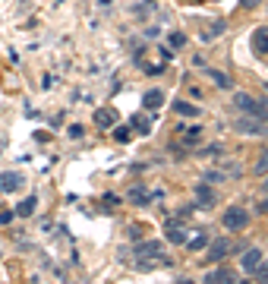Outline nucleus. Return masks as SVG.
Listing matches in <instances>:
<instances>
[{
  "label": "nucleus",
  "instance_id": "obj_14",
  "mask_svg": "<svg viewBox=\"0 0 268 284\" xmlns=\"http://www.w3.org/2000/svg\"><path fill=\"white\" fill-rule=\"evenodd\" d=\"M224 29H227V26H224V19H215L212 26H208V29L202 32V41H212V38H218V35L224 32Z\"/></svg>",
  "mask_w": 268,
  "mask_h": 284
},
{
  "label": "nucleus",
  "instance_id": "obj_8",
  "mask_svg": "<svg viewBox=\"0 0 268 284\" xmlns=\"http://www.w3.org/2000/svg\"><path fill=\"white\" fill-rule=\"evenodd\" d=\"M35 208H38V196H26V199L16 205V215H19V218H29V215H35Z\"/></svg>",
  "mask_w": 268,
  "mask_h": 284
},
{
  "label": "nucleus",
  "instance_id": "obj_24",
  "mask_svg": "<svg viewBox=\"0 0 268 284\" xmlns=\"http://www.w3.org/2000/svg\"><path fill=\"white\" fill-rule=\"evenodd\" d=\"M114 139H117V142H130V139H133L130 126H117V129H114Z\"/></svg>",
  "mask_w": 268,
  "mask_h": 284
},
{
  "label": "nucleus",
  "instance_id": "obj_12",
  "mask_svg": "<svg viewBox=\"0 0 268 284\" xmlns=\"http://www.w3.org/2000/svg\"><path fill=\"white\" fill-rule=\"evenodd\" d=\"M196 199H199V205H202V208L215 205V193H212V189H208L205 183H199V186H196Z\"/></svg>",
  "mask_w": 268,
  "mask_h": 284
},
{
  "label": "nucleus",
  "instance_id": "obj_27",
  "mask_svg": "<svg viewBox=\"0 0 268 284\" xmlns=\"http://www.w3.org/2000/svg\"><path fill=\"white\" fill-rule=\"evenodd\" d=\"M69 136H73V139H79V136H82V126H79V123H73V126H69Z\"/></svg>",
  "mask_w": 268,
  "mask_h": 284
},
{
  "label": "nucleus",
  "instance_id": "obj_31",
  "mask_svg": "<svg viewBox=\"0 0 268 284\" xmlns=\"http://www.w3.org/2000/svg\"><path fill=\"white\" fill-rule=\"evenodd\" d=\"M4 149H7V139H4V136H0V155H4Z\"/></svg>",
  "mask_w": 268,
  "mask_h": 284
},
{
  "label": "nucleus",
  "instance_id": "obj_28",
  "mask_svg": "<svg viewBox=\"0 0 268 284\" xmlns=\"http://www.w3.org/2000/svg\"><path fill=\"white\" fill-rule=\"evenodd\" d=\"M13 221V211H0V224H10Z\"/></svg>",
  "mask_w": 268,
  "mask_h": 284
},
{
  "label": "nucleus",
  "instance_id": "obj_25",
  "mask_svg": "<svg viewBox=\"0 0 268 284\" xmlns=\"http://www.w3.org/2000/svg\"><path fill=\"white\" fill-rule=\"evenodd\" d=\"M183 139H186V146H196V142L202 139V129H186V133H183Z\"/></svg>",
  "mask_w": 268,
  "mask_h": 284
},
{
  "label": "nucleus",
  "instance_id": "obj_33",
  "mask_svg": "<svg viewBox=\"0 0 268 284\" xmlns=\"http://www.w3.org/2000/svg\"><path fill=\"white\" fill-rule=\"evenodd\" d=\"M243 284H252V281H243Z\"/></svg>",
  "mask_w": 268,
  "mask_h": 284
},
{
  "label": "nucleus",
  "instance_id": "obj_4",
  "mask_svg": "<svg viewBox=\"0 0 268 284\" xmlns=\"http://www.w3.org/2000/svg\"><path fill=\"white\" fill-rule=\"evenodd\" d=\"M205 284H237V275L230 268H215L205 275Z\"/></svg>",
  "mask_w": 268,
  "mask_h": 284
},
{
  "label": "nucleus",
  "instance_id": "obj_18",
  "mask_svg": "<svg viewBox=\"0 0 268 284\" xmlns=\"http://www.w3.org/2000/svg\"><path fill=\"white\" fill-rule=\"evenodd\" d=\"M133 126L139 129V133H142V136H148V129H151V120H148V117H142V114H136L133 117Z\"/></svg>",
  "mask_w": 268,
  "mask_h": 284
},
{
  "label": "nucleus",
  "instance_id": "obj_5",
  "mask_svg": "<svg viewBox=\"0 0 268 284\" xmlns=\"http://www.w3.org/2000/svg\"><path fill=\"white\" fill-rule=\"evenodd\" d=\"M22 186V174L19 171H7L0 174V193H13V189Z\"/></svg>",
  "mask_w": 268,
  "mask_h": 284
},
{
  "label": "nucleus",
  "instance_id": "obj_19",
  "mask_svg": "<svg viewBox=\"0 0 268 284\" xmlns=\"http://www.w3.org/2000/svg\"><path fill=\"white\" fill-rule=\"evenodd\" d=\"M205 73H208V76H212V79L218 82V86H221V89H230V76H224V73H221V69H205Z\"/></svg>",
  "mask_w": 268,
  "mask_h": 284
},
{
  "label": "nucleus",
  "instance_id": "obj_21",
  "mask_svg": "<svg viewBox=\"0 0 268 284\" xmlns=\"http://www.w3.org/2000/svg\"><path fill=\"white\" fill-rule=\"evenodd\" d=\"M252 171H255V174H268V149H265L262 155H259V161L252 164Z\"/></svg>",
  "mask_w": 268,
  "mask_h": 284
},
{
  "label": "nucleus",
  "instance_id": "obj_6",
  "mask_svg": "<svg viewBox=\"0 0 268 284\" xmlns=\"http://www.w3.org/2000/svg\"><path fill=\"white\" fill-rule=\"evenodd\" d=\"M252 51L255 54H268V26H259L252 32Z\"/></svg>",
  "mask_w": 268,
  "mask_h": 284
},
{
  "label": "nucleus",
  "instance_id": "obj_3",
  "mask_svg": "<svg viewBox=\"0 0 268 284\" xmlns=\"http://www.w3.org/2000/svg\"><path fill=\"white\" fill-rule=\"evenodd\" d=\"M259 262H262V250H255V246H249V250L243 253V259H240V265H243V271H246V275H255Z\"/></svg>",
  "mask_w": 268,
  "mask_h": 284
},
{
  "label": "nucleus",
  "instance_id": "obj_30",
  "mask_svg": "<svg viewBox=\"0 0 268 284\" xmlns=\"http://www.w3.org/2000/svg\"><path fill=\"white\" fill-rule=\"evenodd\" d=\"M259 211H265V215H268V196H265L262 202H259Z\"/></svg>",
  "mask_w": 268,
  "mask_h": 284
},
{
  "label": "nucleus",
  "instance_id": "obj_11",
  "mask_svg": "<svg viewBox=\"0 0 268 284\" xmlns=\"http://www.w3.org/2000/svg\"><path fill=\"white\" fill-rule=\"evenodd\" d=\"M95 123H98V126H114V123H117V114H114V108L95 111Z\"/></svg>",
  "mask_w": 268,
  "mask_h": 284
},
{
  "label": "nucleus",
  "instance_id": "obj_35",
  "mask_svg": "<svg viewBox=\"0 0 268 284\" xmlns=\"http://www.w3.org/2000/svg\"><path fill=\"white\" fill-rule=\"evenodd\" d=\"M265 89H268V86H265Z\"/></svg>",
  "mask_w": 268,
  "mask_h": 284
},
{
  "label": "nucleus",
  "instance_id": "obj_16",
  "mask_svg": "<svg viewBox=\"0 0 268 284\" xmlns=\"http://www.w3.org/2000/svg\"><path fill=\"white\" fill-rule=\"evenodd\" d=\"M186 246H190L193 253L205 250V246H208V234H205V231H202V234H196V240H186Z\"/></svg>",
  "mask_w": 268,
  "mask_h": 284
},
{
  "label": "nucleus",
  "instance_id": "obj_2",
  "mask_svg": "<svg viewBox=\"0 0 268 284\" xmlns=\"http://www.w3.org/2000/svg\"><path fill=\"white\" fill-rule=\"evenodd\" d=\"M230 253V240H224V237H218V240H212V246H208L205 253V262H221Z\"/></svg>",
  "mask_w": 268,
  "mask_h": 284
},
{
  "label": "nucleus",
  "instance_id": "obj_29",
  "mask_svg": "<svg viewBox=\"0 0 268 284\" xmlns=\"http://www.w3.org/2000/svg\"><path fill=\"white\" fill-rule=\"evenodd\" d=\"M259 4H262V0H243V7H249V10H252V7H259Z\"/></svg>",
  "mask_w": 268,
  "mask_h": 284
},
{
  "label": "nucleus",
  "instance_id": "obj_17",
  "mask_svg": "<svg viewBox=\"0 0 268 284\" xmlns=\"http://www.w3.org/2000/svg\"><path fill=\"white\" fill-rule=\"evenodd\" d=\"M167 240H170V243H177V246H183V243H186L183 228H173V224H170V228H167Z\"/></svg>",
  "mask_w": 268,
  "mask_h": 284
},
{
  "label": "nucleus",
  "instance_id": "obj_23",
  "mask_svg": "<svg viewBox=\"0 0 268 284\" xmlns=\"http://www.w3.org/2000/svg\"><path fill=\"white\" fill-rule=\"evenodd\" d=\"M130 199H133V202H139V205H145V202H148V193L136 186V189H130Z\"/></svg>",
  "mask_w": 268,
  "mask_h": 284
},
{
  "label": "nucleus",
  "instance_id": "obj_9",
  "mask_svg": "<svg viewBox=\"0 0 268 284\" xmlns=\"http://www.w3.org/2000/svg\"><path fill=\"white\" fill-rule=\"evenodd\" d=\"M142 104H145V111H158L161 104H164V95H161L158 89H151V92H145V98H142Z\"/></svg>",
  "mask_w": 268,
  "mask_h": 284
},
{
  "label": "nucleus",
  "instance_id": "obj_26",
  "mask_svg": "<svg viewBox=\"0 0 268 284\" xmlns=\"http://www.w3.org/2000/svg\"><path fill=\"white\" fill-rule=\"evenodd\" d=\"M170 44H173V47H183V44H186V35L173 32V35H170Z\"/></svg>",
  "mask_w": 268,
  "mask_h": 284
},
{
  "label": "nucleus",
  "instance_id": "obj_7",
  "mask_svg": "<svg viewBox=\"0 0 268 284\" xmlns=\"http://www.w3.org/2000/svg\"><path fill=\"white\" fill-rule=\"evenodd\" d=\"M136 256H139V259H145V256H161V243H158V240L136 243Z\"/></svg>",
  "mask_w": 268,
  "mask_h": 284
},
{
  "label": "nucleus",
  "instance_id": "obj_34",
  "mask_svg": "<svg viewBox=\"0 0 268 284\" xmlns=\"http://www.w3.org/2000/svg\"><path fill=\"white\" fill-rule=\"evenodd\" d=\"M265 189H268V180H265Z\"/></svg>",
  "mask_w": 268,
  "mask_h": 284
},
{
  "label": "nucleus",
  "instance_id": "obj_1",
  "mask_svg": "<svg viewBox=\"0 0 268 284\" xmlns=\"http://www.w3.org/2000/svg\"><path fill=\"white\" fill-rule=\"evenodd\" d=\"M221 221H224V228H227V231H243V228L249 224V211H246V208H240V205H234V208H227V211H224V218H221Z\"/></svg>",
  "mask_w": 268,
  "mask_h": 284
},
{
  "label": "nucleus",
  "instance_id": "obj_22",
  "mask_svg": "<svg viewBox=\"0 0 268 284\" xmlns=\"http://www.w3.org/2000/svg\"><path fill=\"white\" fill-rule=\"evenodd\" d=\"M252 117H259V120H268V98H265V101L255 98V114H252Z\"/></svg>",
  "mask_w": 268,
  "mask_h": 284
},
{
  "label": "nucleus",
  "instance_id": "obj_13",
  "mask_svg": "<svg viewBox=\"0 0 268 284\" xmlns=\"http://www.w3.org/2000/svg\"><path fill=\"white\" fill-rule=\"evenodd\" d=\"M173 111L180 117H199V108H196L193 101H173Z\"/></svg>",
  "mask_w": 268,
  "mask_h": 284
},
{
  "label": "nucleus",
  "instance_id": "obj_15",
  "mask_svg": "<svg viewBox=\"0 0 268 284\" xmlns=\"http://www.w3.org/2000/svg\"><path fill=\"white\" fill-rule=\"evenodd\" d=\"M237 129L240 133H262L265 123L262 120H237Z\"/></svg>",
  "mask_w": 268,
  "mask_h": 284
},
{
  "label": "nucleus",
  "instance_id": "obj_20",
  "mask_svg": "<svg viewBox=\"0 0 268 284\" xmlns=\"http://www.w3.org/2000/svg\"><path fill=\"white\" fill-rule=\"evenodd\" d=\"M255 284H268V259H265V262H259V268H255Z\"/></svg>",
  "mask_w": 268,
  "mask_h": 284
},
{
  "label": "nucleus",
  "instance_id": "obj_32",
  "mask_svg": "<svg viewBox=\"0 0 268 284\" xmlns=\"http://www.w3.org/2000/svg\"><path fill=\"white\" fill-rule=\"evenodd\" d=\"M180 284H193V281H190V278H183V281H180Z\"/></svg>",
  "mask_w": 268,
  "mask_h": 284
},
{
  "label": "nucleus",
  "instance_id": "obj_10",
  "mask_svg": "<svg viewBox=\"0 0 268 284\" xmlns=\"http://www.w3.org/2000/svg\"><path fill=\"white\" fill-rule=\"evenodd\" d=\"M234 104H237V108L243 111V114H255V98H252V95H246V92H243V95H237V98H234Z\"/></svg>",
  "mask_w": 268,
  "mask_h": 284
}]
</instances>
